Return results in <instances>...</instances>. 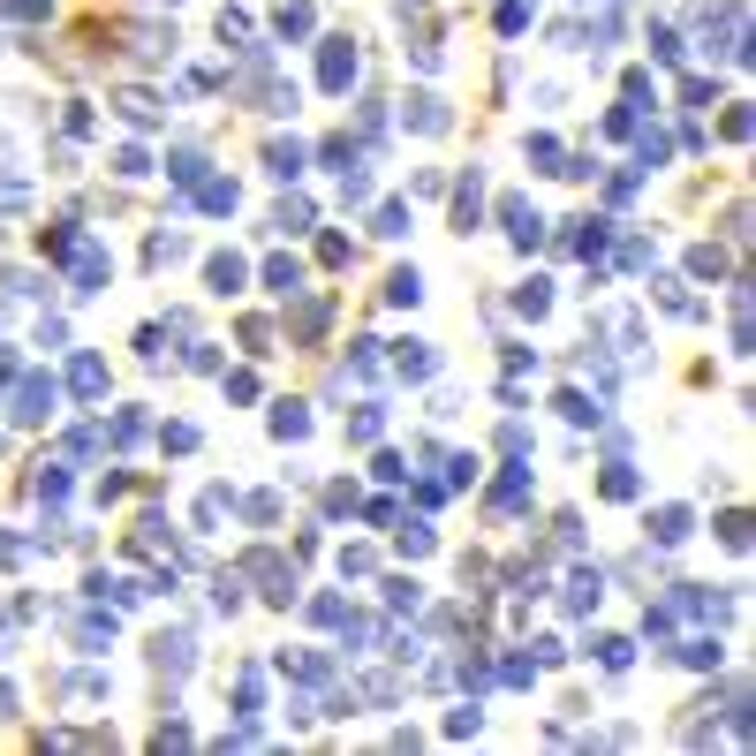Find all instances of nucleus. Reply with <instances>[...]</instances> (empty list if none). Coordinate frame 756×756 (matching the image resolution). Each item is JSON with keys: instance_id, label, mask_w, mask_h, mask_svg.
Listing matches in <instances>:
<instances>
[{"instance_id": "obj_1", "label": "nucleus", "mask_w": 756, "mask_h": 756, "mask_svg": "<svg viewBox=\"0 0 756 756\" xmlns=\"http://www.w3.org/2000/svg\"><path fill=\"white\" fill-rule=\"evenodd\" d=\"M69 273H76V295H99L106 288V273H114V258H106V250H99V242H76V258H69Z\"/></svg>"}, {"instance_id": "obj_2", "label": "nucleus", "mask_w": 756, "mask_h": 756, "mask_svg": "<svg viewBox=\"0 0 756 756\" xmlns=\"http://www.w3.org/2000/svg\"><path fill=\"white\" fill-rule=\"evenodd\" d=\"M318 84H326V91L356 84V46H348V38H326V53H318Z\"/></svg>"}, {"instance_id": "obj_3", "label": "nucleus", "mask_w": 756, "mask_h": 756, "mask_svg": "<svg viewBox=\"0 0 756 756\" xmlns=\"http://www.w3.org/2000/svg\"><path fill=\"white\" fill-rule=\"evenodd\" d=\"M53 401H61V386H53V378H23V394H16V424H46Z\"/></svg>"}, {"instance_id": "obj_4", "label": "nucleus", "mask_w": 756, "mask_h": 756, "mask_svg": "<svg viewBox=\"0 0 756 756\" xmlns=\"http://www.w3.org/2000/svg\"><path fill=\"white\" fill-rule=\"evenodd\" d=\"M205 280H212V295H242V280H250V265H242L235 250H220V258L205 265Z\"/></svg>"}, {"instance_id": "obj_5", "label": "nucleus", "mask_w": 756, "mask_h": 756, "mask_svg": "<svg viewBox=\"0 0 756 756\" xmlns=\"http://www.w3.org/2000/svg\"><path fill=\"white\" fill-rule=\"evenodd\" d=\"M69 386H76L84 401H99V394H106V363H99V356H76V363H69Z\"/></svg>"}, {"instance_id": "obj_6", "label": "nucleus", "mask_w": 756, "mask_h": 756, "mask_svg": "<svg viewBox=\"0 0 756 756\" xmlns=\"http://www.w3.org/2000/svg\"><path fill=\"white\" fill-rule=\"evenodd\" d=\"M152 666L182 681V673H189V636H159V643H152Z\"/></svg>"}, {"instance_id": "obj_7", "label": "nucleus", "mask_w": 756, "mask_h": 756, "mask_svg": "<svg viewBox=\"0 0 756 756\" xmlns=\"http://www.w3.org/2000/svg\"><path fill=\"white\" fill-rule=\"evenodd\" d=\"M265 288L295 303V295H303V265H295V258H273V265H265Z\"/></svg>"}, {"instance_id": "obj_8", "label": "nucleus", "mask_w": 756, "mask_h": 756, "mask_svg": "<svg viewBox=\"0 0 756 756\" xmlns=\"http://www.w3.org/2000/svg\"><path fill=\"white\" fill-rule=\"evenodd\" d=\"M394 371H401V378H431V371H439V356H431V348H424V341H401V356H394Z\"/></svg>"}, {"instance_id": "obj_9", "label": "nucleus", "mask_w": 756, "mask_h": 756, "mask_svg": "<svg viewBox=\"0 0 756 756\" xmlns=\"http://www.w3.org/2000/svg\"><path fill=\"white\" fill-rule=\"evenodd\" d=\"M121 114L137 121V129H159V99L152 91H121Z\"/></svg>"}, {"instance_id": "obj_10", "label": "nucleus", "mask_w": 756, "mask_h": 756, "mask_svg": "<svg viewBox=\"0 0 756 756\" xmlns=\"http://www.w3.org/2000/svg\"><path fill=\"white\" fill-rule=\"evenodd\" d=\"M477 205H484V174H469V182H462V197H454V220H462V235L477 227Z\"/></svg>"}, {"instance_id": "obj_11", "label": "nucleus", "mask_w": 756, "mask_h": 756, "mask_svg": "<svg viewBox=\"0 0 756 756\" xmlns=\"http://www.w3.org/2000/svg\"><path fill=\"white\" fill-rule=\"evenodd\" d=\"M303 431H310L303 401H280V409H273V439H303Z\"/></svg>"}, {"instance_id": "obj_12", "label": "nucleus", "mask_w": 756, "mask_h": 756, "mask_svg": "<svg viewBox=\"0 0 756 756\" xmlns=\"http://www.w3.org/2000/svg\"><path fill=\"white\" fill-rule=\"evenodd\" d=\"M598 567H590V575H575V583H567V613H590V605H598Z\"/></svg>"}, {"instance_id": "obj_13", "label": "nucleus", "mask_w": 756, "mask_h": 756, "mask_svg": "<svg viewBox=\"0 0 756 756\" xmlns=\"http://www.w3.org/2000/svg\"><path fill=\"white\" fill-rule=\"evenodd\" d=\"M409 121L424 129V137H439V129H447V106L439 99H409Z\"/></svg>"}, {"instance_id": "obj_14", "label": "nucleus", "mask_w": 756, "mask_h": 756, "mask_svg": "<svg viewBox=\"0 0 756 756\" xmlns=\"http://www.w3.org/2000/svg\"><path fill=\"white\" fill-rule=\"evenodd\" d=\"M273 23H280V38H303V31H310V0H280Z\"/></svg>"}, {"instance_id": "obj_15", "label": "nucleus", "mask_w": 756, "mask_h": 756, "mask_svg": "<svg viewBox=\"0 0 756 756\" xmlns=\"http://www.w3.org/2000/svg\"><path fill=\"white\" fill-rule=\"evenodd\" d=\"M265 167H273L280 182H295V174H303V144H273V152H265Z\"/></svg>"}, {"instance_id": "obj_16", "label": "nucleus", "mask_w": 756, "mask_h": 756, "mask_svg": "<svg viewBox=\"0 0 756 756\" xmlns=\"http://www.w3.org/2000/svg\"><path fill=\"white\" fill-rule=\"evenodd\" d=\"M182 250H189L182 235H152V242H144V265H152V273H159V265H174V258H182Z\"/></svg>"}, {"instance_id": "obj_17", "label": "nucleus", "mask_w": 756, "mask_h": 756, "mask_svg": "<svg viewBox=\"0 0 756 756\" xmlns=\"http://www.w3.org/2000/svg\"><path fill=\"white\" fill-rule=\"evenodd\" d=\"M197 205L205 212H235V182H197Z\"/></svg>"}, {"instance_id": "obj_18", "label": "nucleus", "mask_w": 756, "mask_h": 756, "mask_svg": "<svg viewBox=\"0 0 756 756\" xmlns=\"http://www.w3.org/2000/svg\"><path fill=\"white\" fill-rule=\"evenodd\" d=\"M688 537V507H658V545H681Z\"/></svg>"}, {"instance_id": "obj_19", "label": "nucleus", "mask_w": 756, "mask_h": 756, "mask_svg": "<svg viewBox=\"0 0 756 756\" xmlns=\"http://www.w3.org/2000/svg\"><path fill=\"white\" fill-rule=\"evenodd\" d=\"M515 310H522V318H545V310H552V288H545V280H530V288L515 295Z\"/></svg>"}, {"instance_id": "obj_20", "label": "nucleus", "mask_w": 756, "mask_h": 756, "mask_svg": "<svg viewBox=\"0 0 756 756\" xmlns=\"http://www.w3.org/2000/svg\"><path fill=\"white\" fill-rule=\"evenodd\" d=\"M386 295H394V303H416V295H424V280H416V265H409V273H394V280H386Z\"/></svg>"}, {"instance_id": "obj_21", "label": "nucleus", "mask_w": 756, "mask_h": 756, "mask_svg": "<svg viewBox=\"0 0 756 756\" xmlns=\"http://www.w3.org/2000/svg\"><path fill=\"white\" fill-rule=\"evenodd\" d=\"M167 167H174V182H197V174H205V152H174Z\"/></svg>"}, {"instance_id": "obj_22", "label": "nucleus", "mask_w": 756, "mask_h": 756, "mask_svg": "<svg viewBox=\"0 0 756 756\" xmlns=\"http://www.w3.org/2000/svg\"><path fill=\"white\" fill-rule=\"evenodd\" d=\"M530 23V0H499V31H522Z\"/></svg>"}, {"instance_id": "obj_23", "label": "nucleus", "mask_w": 756, "mask_h": 756, "mask_svg": "<svg viewBox=\"0 0 756 756\" xmlns=\"http://www.w3.org/2000/svg\"><path fill=\"white\" fill-rule=\"evenodd\" d=\"M46 8H53V0H0V16H23V23H38Z\"/></svg>"}, {"instance_id": "obj_24", "label": "nucleus", "mask_w": 756, "mask_h": 756, "mask_svg": "<svg viewBox=\"0 0 756 756\" xmlns=\"http://www.w3.org/2000/svg\"><path fill=\"white\" fill-rule=\"evenodd\" d=\"M273 227H288V235H295V227H310V205H303V197H295V205H280Z\"/></svg>"}, {"instance_id": "obj_25", "label": "nucleus", "mask_w": 756, "mask_h": 756, "mask_svg": "<svg viewBox=\"0 0 756 756\" xmlns=\"http://www.w3.org/2000/svg\"><path fill=\"white\" fill-rule=\"evenodd\" d=\"M114 174H129V182H137V174H152V159H144V152H137V144H129V152H121V159H114Z\"/></svg>"}]
</instances>
